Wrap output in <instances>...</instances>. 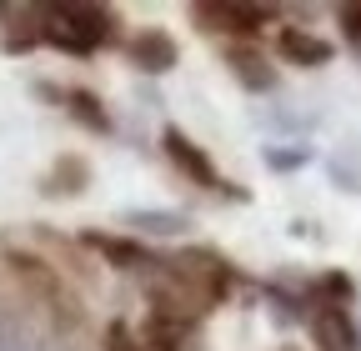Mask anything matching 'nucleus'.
<instances>
[{
  "mask_svg": "<svg viewBox=\"0 0 361 351\" xmlns=\"http://www.w3.org/2000/svg\"><path fill=\"white\" fill-rule=\"evenodd\" d=\"M130 221L141 231H156V236H176L180 226H186V216H176V211H135Z\"/></svg>",
  "mask_w": 361,
  "mask_h": 351,
  "instance_id": "1a4fd4ad",
  "label": "nucleus"
},
{
  "mask_svg": "<svg viewBox=\"0 0 361 351\" xmlns=\"http://www.w3.org/2000/svg\"><path fill=\"white\" fill-rule=\"evenodd\" d=\"M266 161H271V166H281V171H291V166H301V161H306V151H276V146H271V151H266Z\"/></svg>",
  "mask_w": 361,
  "mask_h": 351,
  "instance_id": "9b49d317",
  "label": "nucleus"
},
{
  "mask_svg": "<svg viewBox=\"0 0 361 351\" xmlns=\"http://www.w3.org/2000/svg\"><path fill=\"white\" fill-rule=\"evenodd\" d=\"M130 61L141 66V70H166L176 61V46H171V35L166 30H141L130 40Z\"/></svg>",
  "mask_w": 361,
  "mask_h": 351,
  "instance_id": "0eeeda50",
  "label": "nucleus"
},
{
  "mask_svg": "<svg viewBox=\"0 0 361 351\" xmlns=\"http://www.w3.org/2000/svg\"><path fill=\"white\" fill-rule=\"evenodd\" d=\"M40 35L51 40V46H61V51L85 56V51L106 46L111 11H101V6H51V11H45V20H40Z\"/></svg>",
  "mask_w": 361,
  "mask_h": 351,
  "instance_id": "f03ea898",
  "label": "nucleus"
},
{
  "mask_svg": "<svg viewBox=\"0 0 361 351\" xmlns=\"http://www.w3.org/2000/svg\"><path fill=\"white\" fill-rule=\"evenodd\" d=\"M191 16L201 25H211V30H256L271 11L266 6H216V0H206V6H196Z\"/></svg>",
  "mask_w": 361,
  "mask_h": 351,
  "instance_id": "20e7f679",
  "label": "nucleus"
},
{
  "mask_svg": "<svg viewBox=\"0 0 361 351\" xmlns=\"http://www.w3.org/2000/svg\"><path fill=\"white\" fill-rule=\"evenodd\" d=\"M306 321H311L316 351H356L361 346V331L351 326V316H346L341 301H316L311 312H306Z\"/></svg>",
  "mask_w": 361,
  "mask_h": 351,
  "instance_id": "7ed1b4c3",
  "label": "nucleus"
},
{
  "mask_svg": "<svg viewBox=\"0 0 361 351\" xmlns=\"http://www.w3.org/2000/svg\"><path fill=\"white\" fill-rule=\"evenodd\" d=\"M166 151H171V161H176L180 171H191L201 186H221L216 166H211V161H206V156H201V151H196V146L186 141V136H180V130H166Z\"/></svg>",
  "mask_w": 361,
  "mask_h": 351,
  "instance_id": "423d86ee",
  "label": "nucleus"
},
{
  "mask_svg": "<svg viewBox=\"0 0 361 351\" xmlns=\"http://www.w3.org/2000/svg\"><path fill=\"white\" fill-rule=\"evenodd\" d=\"M276 46H281V56H286V61H296V66H326V61H331V46H326L322 35L301 30V25H286Z\"/></svg>",
  "mask_w": 361,
  "mask_h": 351,
  "instance_id": "39448f33",
  "label": "nucleus"
},
{
  "mask_svg": "<svg viewBox=\"0 0 361 351\" xmlns=\"http://www.w3.org/2000/svg\"><path fill=\"white\" fill-rule=\"evenodd\" d=\"M226 266L211 251H176L166 261H156L146 276V296H151V321L171 336H180L186 326H196L211 306L226 296Z\"/></svg>",
  "mask_w": 361,
  "mask_h": 351,
  "instance_id": "f257e3e1",
  "label": "nucleus"
},
{
  "mask_svg": "<svg viewBox=\"0 0 361 351\" xmlns=\"http://www.w3.org/2000/svg\"><path fill=\"white\" fill-rule=\"evenodd\" d=\"M341 30H346V40H356V46H361V6H346V11H341Z\"/></svg>",
  "mask_w": 361,
  "mask_h": 351,
  "instance_id": "9d476101",
  "label": "nucleus"
},
{
  "mask_svg": "<svg viewBox=\"0 0 361 351\" xmlns=\"http://www.w3.org/2000/svg\"><path fill=\"white\" fill-rule=\"evenodd\" d=\"M231 70L251 85V91H271V66H261L256 51H231Z\"/></svg>",
  "mask_w": 361,
  "mask_h": 351,
  "instance_id": "6e6552de",
  "label": "nucleus"
}]
</instances>
